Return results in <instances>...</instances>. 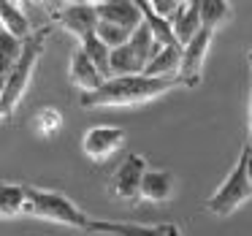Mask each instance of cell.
I'll list each match as a JSON object with an SVG mask.
<instances>
[{
  "instance_id": "7",
  "label": "cell",
  "mask_w": 252,
  "mask_h": 236,
  "mask_svg": "<svg viewBox=\"0 0 252 236\" xmlns=\"http://www.w3.org/2000/svg\"><path fill=\"white\" fill-rule=\"evenodd\" d=\"M144 171H147V160H144V155L130 152L125 160H122L120 169L114 171V176H111V196L120 198V201H136Z\"/></svg>"
},
{
  "instance_id": "8",
  "label": "cell",
  "mask_w": 252,
  "mask_h": 236,
  "mask_svg": "<svg viewBox=\"0 0 252 236\" xmlns=\"http://www.w3.org/2000/svg\"><path fill=\"white\" fill-rule=\"evenodd\" d=\"M125 144V131L122 128H111V125H98V128H90L82 138V149L87 158L93 160H109L117 149Z\"/></svg>"
},
{
  "instance_id": "1",
  "label": "cell",
  "mask_w": 252,
  "mask_h": 236,
  "mask_svg": "<svg viewBox=\"0 0 252 236\" xmlns=\"http://www.w3.org/2000/svg\"><path fill=\"white\" fill-rule=\"evenodd\" d=\"M182 82L179 79H158V76H114L106 79L95 93H87L79 98L82 109H120V106H138V103H149V101L160 98V95L179 90Z\"/></svg>"
},
{
  "instance_id": "26",
  "label": "cell",
  "mask_w": 252,
  "mask_h": 236,
  "mask_svg": "<svg viewBox=\"0 0 252 236\" xmlns=\"http://www.w3.org/2000/svg\"><path fill=\"white\" fill-rule=\"evenodd\" d=\"M247 57H250V68H252V49H250V55H247Z\"/></svg>"
},
{
  "instance_id": "9",
  "label": "cell",
  "mask_w": 252,
  "mask_h": 236,
  "mask_svg": "<svg viewBox=\"0 0 252 236\" xmlns=\"http://www.w3.org/2000/svg\"><path fill=\"white\" fill-rule=\"evenodd\" d=\"M95 17H98V22L130 30V33L141 25V11H138V3H133V0H100V3H95Z\"/></svg>"
},
{
  "instance_id": "18",
  "label": "cell",
  "mask_w": 252,
  "mask_h": 236,
  "mask_svg": "<svg viewBox=\"0 0 252 236\" xmlns=\"http://www.w3.org/2000/svg\"><path fill=\"white\" fill-rule=\"evenodd\" d=\"M233 14V6L225 0H201V28H209L217 33Z\"/></svg>"
},
{
  "instance_id": "10",
  "label": "cell",
  "mask_w": 252,
  "mask_h": 236,
  "mask_svg": "<svg viewBox=\"0 0 252 236\" xmlns=\"http://www.w3.org/2000/svg\"><path fill=\"white\" fill-rule=\"evenodd\" d=\"M171 33H174L179 49L185 44H190L192 38L198 35L201 30V0H192V3H182L179 11L171 17Z\"/></svg>"
},
{
  "instance_id": "4",
  "label": "cell",
  "mask_w": 252,
  "mask_h": 236,
  "mask_svg": "<svg viewBox=\"0 0 252 236\" xmlns=\"http://www.w3.org/2000/svg\"><path fill=\"white\" fill-rule=\"evenodd\" d=\"M247 201H252V185L247 179V147L241 149L236 169L225 176V182L214 190V196L206 201V212L217 214V217H228L239 206H244Z\"/></svg>"
},
{
  "instance_id": "19",
  "label": "cell",
  "mask_w": 252,
  "mask_h": 236,
  "mask_svg": "<svg viewBox=\"0 0 252 236\" xmlns=\"http://www.w3.org/2000/svg\"><path fill=\"white\" fill-rule=\"evenodd\" d=\"M19 52H22V41L11 38L0 30V95H3V87H6V79L11 73L14 63H17Z\"/></svg>"
},
{
  "instance_id": "3",
  "label": "cell",
  "mask_w": 252,
  "mask_h": 236,
  "mask_svg": "<svg viewBox=\"0 0 252 236\" xmlns=\"http://www.w3.org/2000/svg\"><path fill=\"white\" fill-rule=\"evenodd\" d=\"M22 214L49 220V223H57V225H68V228H76V231H90V220H93L68 196L55 190H41V187H28Z\"/></svg>"
},
{
  "instance_id": "15",
  "label": "cell",
  "mask_w": 252,
  "mask_h": 236,
  "mask_svg": "<svg viewBox=\"0 0 252 236\" xmlns=\"http://www.w3.org/2000/svg\"><path fill=\"white\" fill-rule=\"evenodd\" d=\"M138 11H141V22L147 25L149 33H152L155 44H160L163 49H179L174 33H171V25L165 22V19H160L158 14L152 11V6H149V3H138Z\"/></svg>"
},
{
  "instance_id": "6",
  "label": "cell",
  "mask_w": 252,
  "mask_h": 236,
  "mask_svg": "<svg viewBox=\"0 0 252 236\" xmlns=\"http://www.w3.org/2000/svg\"><path fill=\"white\" fill-rule=\"evenodd\" d=\"M52 22L60 25L63 30H68L71 35H76L79 41L95 33L98 28V17H95V3H63L55 8Z\"/></svg>"
},
{
  "instance_id": "20",
  "label": "cell",
  "mask_w": 252,
  "mask_h": 236,
  "mask_svg": "<svg viewBox=\"0 0 252 236\" xmlns=\"http://www.w3.org/2000/svg\"><path fill=\"white\" fill-rule=\"evenodd\" d=\"M79 49H82L84 55L90 57V63L98 68V73L103 76V82H106V79H111L109 76V52L111 49H106V46L100 44L98 35L93 33V35H87V38H82V41H79Z\"/></svg>"
},
{
  "instance_id": "2",
  "label": "cell",
  "mask_w": 252,
  "mask_h": 236,
  "mask_svg": "<svg viewBox=\"0 0 252 236\" xmlns=\"http://www.w3.org/2000/svg\"><path fill=\"white\" fill-rule=\"evenodd\" d=\"M52 28H41L33 30L28 38L22 41V52H19L17 63H14L11 73L6 79V87H3V95H0V120H11L14 111H17L19 101L25 98L30 87V79L35 73V66H38L41 55L46 49V38H49Z\"/></svg>"
},
{
  "instance_id": "5",
  "label": "cell",
  "mask_w": 252,
  "mask_h": 236,
  "mask_svg": "<svg viewBox=\"0 0 252 236\" xmlns=\"http://www.w3.org/2000/svg\"><path fill=\"white\" fill-rule=\"evenodd\" d=\"M214 38V30L209 28H201L198 35L190 41V44L182 46V60H179V73L176 79L182 82V87H198L201 84V76H203V63H206V55H209V44Z\"/></svg>"
},
{
  "instance_id": "24",
  "label": "cell",
  "mask_w": 252,
  "mask_h": 236,
  "mask_svg": "<svg viewBox=\"0 0 252 236\" xmlns=\"http://www.w3.org/2000/svg\"><path fill=\"white\" fill-rule=\"evenodd\" d=\"M250 144H252V82H250Z\"/></svg>"
},
{
  "instance_id": "16",
  "label": "cell",
  "mask_w": 252,
  "mask_h": 236,
  "mask_svg": "<svg viewBox=\"0 0 252 236\" xmlns=\"http://www.w3.org/2000/svg\"><path fill=\"white\" fill-rule=\"evenodd\" d=\"M25 193H28V185H17V182L0 179V220H11V217H17V214H22Z\"/></svg>"
},
{
  "instance_id": "21",
  "label": "cell",
  "mask_w": 252,
  "mask_h": 236,
  "mask_svg": "<svg viewBox=\"0 0 252 236\" xmlns=\"http://www.w3.org/2000/svg\"><path fill=\"white\" fill-rule=\"evenodd\" d=\"M60 122H63V117H60V111H55V109H44L35 117V128H38L41 136H52V133L60 128Z\"/></svg>"
},
{
  "instance_id": "22",
  "label": "cell",
  "mask_w": 252,
  "mask_h": 236,
  "mask_svg": "<svg viewBox=\"0 0 252 236\" xmlns=\"http://www.w3.org/2000/svg\"><path fill=\"white\" fill-rule=\"evenodd\" d=\"M152 6V11L158 14L160 19H165V22H171V17H174L176 11H179V0H155V3H149Z\"/></svg>"
},
{
  "instance_id": "11",
  "label": "cell",
  "mask_w": 252,
  "mask_h": 236,
  "mask_svg": "<svg viewBox=\"0 0 252 236\" xmlns=\"http://www.w3.org/2000/svg\"><path fill=\"white\" fill-rule=\"evenodd\" d=\"M174 187H176V179L171 171L147 169L141 176V185H138V198L152 201V203H163V201H171Z\"/></svg>"
},
{
  "instance_id": "12",
  "label": "cell",
  "mask_w": 252,
  "mask_h": 236,
  "mask_svg": "<svg viewBox=\"0 0 252 236\" xmlns=\"http://www.w3.org/2000/svg\"><path fill=\"white\" fill-rule=\"evenodd\" d=\"M90 231L109 236H168V223L141 225V223H120V220H90Z\"/></svg>"
},
{
  "instance_id": "17",
  "label": "cell",
  "mask_w": 252,
  "mask_h": 236,
  "mask_svg": "<svg viewBox=\"0 0 252 236\" xmlns=\"http://www.w3.org/2000/svg\"><path fill=\"white\" fill-rule=\"evenodd\" d=\"M182 49H160L144 68V76H158V79H174L179 73Z\"/></svg>"
},
{
  "instance_id": "13",
  "label": "cell",
  "mask_w": 252,
  "mask_h": 236,
  "mask_svg": "<svg viewBox=\"0 0 252 236\" xmlns=\"http://www.w3.org/2000/svg\"><path fill=\"white\" fill-rule=\"evenodd\" d=\"M68 73H71V82H73V87H79L82 90V95H87V93H95V90L103 84V76L98 73V68L90 63V57L84 55L82 49H76L71 55V68H68Z\"/></svg>"
},
{
  "instance_id": "25",
  "label": "cell",
  "mask_w": 252,
  "mask_h": 236,
  "mask_svg": "<svg viewBox=\"0 0 252 236\" xmlns=\"http://www.w3.org/2000/svg\"><path fill=\"white\" fill-rule=\"evenodd\" d=\"M168 236H182V231H179V225H174V223H168Z\"/></svg>"
},
{
  "instance_id": "14",
  "label": "cell",
  "mask_w": 252,
  "mask_h": 236,
  "mask_svg": "<svg viewBox=\"0 0 252 236\" xmlns=\"http://www.w3.org/2000/svg\"><path fill=\"white\" fill-rule=\"evenodd\" d=\"M0 30H3L6 35H11V38H17V41H25L30 33H33L28 14L22 11L19 3L0 0Z\"/></svg>"
},
{
  "instance_id": "23",
  "label": "cell",
  "mask_w": 252,
  "mask_h": 236,
  "mask_svg": "<svg viewBox=\"0 0 252 236\" xmlns=\"http://www.w3.org/2000/svg\"><path fill=\"white\" fill-rule=\"evenodd\" d=\"M244 147H247V179L252 185V144H244Z\"/></svg>"
}]
</instances>
